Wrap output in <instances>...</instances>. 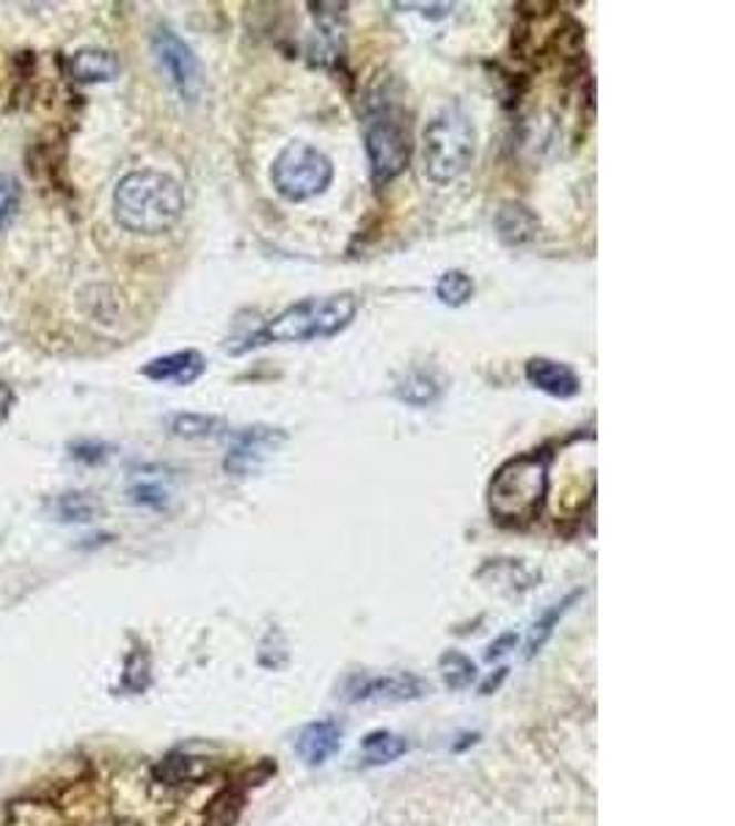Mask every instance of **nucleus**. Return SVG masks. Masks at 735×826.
Listing matches in <instances>:
<instances>
[{"label": "nucleus", "mask_w": 735, "mask_h": 826, "mask_svg": "<svg viewBox=\"0 0 735 826\" xmlns=\"http://www.w3.org/2000/svg\"><path fill=\"white\" fill-rule=\"evenodd\" d=\"M157 779H163L165 785H182V783H196V779L207 777L210 774V761L204 757H191V755H169L161 766L155 768Z\"/></svg>", "instance_id": "dca6fc26"}, {"label": "nucleus", "mask_w": 735, "mask_h": 826, "mask_svg": "<svg viewBox=\"0 0 735 826\" xmlns=\"http://www.w3.org/2000/svg\"><path fill=\"white\" fill-rule=\"evenodd\" d=\"M438 395H441V386H438V380L432 378L430 373H421V369H416V373L406 375V380L397 386V397H400V400H406L408 406H427V402L436 400Z\"/></svg>", "instance_id": "a211bd4d"}, {"label": "nucleus", "mask_w": 735, "mask_h": 826, "mask_svg": "<svg viewBox=\"0 0 735 826\" xmlns=\"http://www.w3.org/2000/svg\"><path fill=\"white\" fill-rule=\"evenodd\" d=\"M224 427L218 416L207 414H176L171 419V432L180 438H210Z\"/></svg>", "instance_id": "412c9836"}, {"label": "nucleus", "mask_w": 735, "mask_h": 826, "mask_svg": "<svg viewBox=\"0 0 735 826\" xmlns=\"http://www.w3.org/2000/svg\"><path fill=\"white\" fill-rule=\"evenodd\" d=\"M510 645H515V634H504L499 642H496V645H490L488 659H499L501 653H507L504 647H510Z\"/></svg>", "instance_id": "bb28decb"}, {"label": "nucleus", "mask_w": 735, "mask_h": 826, "mask_svg": "<svg viewBox=\"0 0 735 826\" xmlns=\"http://www.w3.org/2000/svg\"><path fill=\"white\" fill-rule=\"evenodd\" d=\"M364 144H367L375 182L386 185V182L397 180L408 169L410 155H414L406 113L395 102H378L364 124Z\"/></svg>", "instance_id": "39448f33"}, {"label": "nucleus", "mask_w": 735, "mask_h": 826, "mask_svg": "<svg viewBox=\"0 0 735 826\" xmlns=\"http://www.w3.org/2000/svg\"><path fill=\"white\" fill-rule=\"evenodd\" d=\"M477 155V128L469 113L452 102L427 122L421 135V165L432 185H449L471 169Z\"/></svg>", "instance_id": "20e7f679"}, {"label": "nucleus", "mask_w": 735, "mask_h": 826, "mask_svg": "<svg viewBox=\"0 0 735 826\" xmlns=\"http://www.w3.org/2000/svg\"><path fill=\"white\" fill-rule=\"evenodd\" d=\"M207 369V361L198 350H176L169 356L152 358L150 364H144L141 375L155 384H176V386H191Z\"/></svg>", "instance_id": "9b49d317"}, {"label": "nucleus", "mask_w": 735, "mask_h": 826, "mask_svg": "<svg viewBox=\"0 0 735 826\" xmlns=\"http://www.w3.org/2000/svg\"><path fill=\"white\" fill-rule=\"evenodd\" d=\"M185 213V193L174 176L163 171H133L113 191V218L133 235H163L174 230Z\"/></svg>", "instance_id": "f257e3e1"}, {"label": "nucleus", "mask_w": 735, "mask_h": 826, "mask_svg": "<svg viewBox=\"0 0 735 826\" xmlns=\"http://www.w3.org/2000/svg\"><path fill=\"white\" fill-rule=\"evenodd\" d=\"M430 692V683L421 681L414 672H395V675L369 677L358 683L356 692L350 694L353 703H410Z\"/></svg>", "instance_id": "1a4fd4ad"}, {"label": "nucleus", "mask_w": 735, "mask_h": 826, "mask_svg": "<svg viewBox=\"0 0 735 826\" xmlns=\"http://www.w3.org/2000/svg\"><path fill=\"white\" fill-rule=\"evenodd\" d=\"M70 72L72 78L81 83H111L116 81L119 72H122V64H119V59L111 50L85 48L72 55Z\"/></svg>", "instance_id": "4468645a"}, {"label": "nucleus", "mask_w": 735, "mask_h": 826, "mask_svg": "<svg viewBox=\"0 0 735 826\" xmlns=\"http://www.w3.org/2000/svg\"><path fill=\"white\" fill-rule=\"evenodd\" d=\"M579 598H581V592H573L571 598H565L562 603H557L554 609H549V612H545L543 618L534 623V631H532V636H529V645H527V656L529 659L538 656V653L543 651V645L551 640V634H554V629L560 625V620L565 618L568 609H571V603L579 601Z\"/></svg>", "instance_id": "6ab92c4d"}, {"label": "nucleus", "mask_w": 735, "mask_h": 826, "mask_svg": "<svg viewBox=\"0 0 735 826\" xmlns=\"http://www.w3.org/2000/svg\"><path fill=\"white\" fill-rule=\"evenodd\" d=\"M441 672L443 681H447L449 689L460 692V689H469L477 677V664L469 656L458 651H447L441 656Z\"/></svg>", "instance_id": "aec40b11"}, {"label": "nucleus", "mask_w": 735, "mask_h": 826, "mask_svg": "<svg viewBox=\"0 0 735 826\" xmlns=\"http://www.w3.org/2000/svg\"><path fill=\"white\" fill-rule=\"evenodd\" d=\"M527 380L543 395L557 397V400H571L581 391V378L573 367L554 361V358H529L527 361Z\"/></svg>", "instance_id": "9d476101"}, {"label": "nucleus", "mask_w": 735, "mask_h": 826, "mask_svg": "<svg viewBox=\"0 0 735 826\" xmlns=\"http://www.w3.org/2000/svg\"><path fill=\"white\" fill-rule=\"evenodd\" d=\"M474 278L469 276L466 271H447L436 284V295L443 306H466L471 298H474Z\"/></svg>", "instance_id": "f3484780"}, {"label": "nucleus", "mask_w": 735, "mask_h": 826, "mask_svg": "<svg viewBox=\"0 0 735 826\" xmlns=\"http://www.w3.org/2000/svg\"><path fill=\"white\" fill-rule=\"evenodd\" d=\"M20 198L22 191L17 176L0 171V232L9 230V226L14 224L17 213H20Z\"/></svg>", "instance_id": "5701e85b"}, {"label": "nucleus", "mask_w": 735, "mask_h": 826, "mask_svg": "<svg viewBox=\"0 0 735 826\" xmlns=\"http://www.w3.org/2000/svg\"><path fill=\"white\" fill-rule=\"evenodd\" d=\"M108 455H111V449L105 443H75L72 447V458L81 460V463H102Z\"/></svg>", "instance_id": "393cba45"}, {"label": "nucleus", "mask_w": 735, "mask_h": 826, "mask_svg": "<svg viewBox=\"0 0 735 826\" xmlns=\"http://www.w3.org/2000/svg\"><path fill=\"white\" fill-rule=\"evenodd\" d=\"M287 441V432L278 427L267 425H251L235 436L229 455L224 460V469L235 477L254 475L282 443Z\"/></svg>", "instance_id": "6e6552de"}, {"label": "nucleus", "mask_w": 735, "mask_h": 826, "mask_svg": "<svg viewBox=\"0 0 735 826\" xmlns=\"http://www.w3.org/2000/svg\"><path fill=\"white\" fill-rule=\"evenodd\" d=\"M358 315V298L356 293H336L326 298H304L298 304L287 306L278 312L273 320L256 328L251 347L262 345H293V341H312V339H328L345 330L356 320Z\"/></svg>", "instance_id": "7ed1b4c3"}, {"label": "nucleus", "mask_w": 735, "mask_h": 826, "mask_svg": "<svg viewBox=\"0 0 735 826\" xmlns=\"http://www.w3.org/2000/svg\"><path fill=\"white\" fill-rule=\"evenodd\" d=\"M493 224H496V232H499V237L507 243V246H527V243H532L534 237L540 235L538 215L518 202L501 204Z\"/></svg>", "instance_id": "ddd939ff"}, {"label": "nucleus", "mask_w": 735, "mask_h": 826, "mask_svg": "<svg viewBox=\"0 0 735 826\" xmlns=\"http://www.w3.org/2000/svg\"><path fill=\"white\" fill-rule=\"evenodd\" d=\"M334 180V163L317 146L293 141L284 146L270 165V182L287 202H309L326 193Z\"/></svg>", "instance_id": "423d86ee"}, {"label": "nucleus", "mask_w": 735, "mask_h": 826, "mask_svg": "<svg viewBox=\"0 0 735 826\" xmlns=\"http://www.w3.org/2000/svg\"><path fill=\"white\" fill-rule=\"evenodd\" d=\"M341 746V727L334 720H320L306 725L298 733V742H295V752L304 757L309 766H323L330 757L339 752Z\"/></svg>", "instance_id": "f8f14e48"}, {"label": "nucleus", "mask_w": 735, "mask_h": 826, "mask_svg": "<svg viewBox=\"0 0 735 826\" xmlns=\"http://www.w3.org/2000/svg\"><path fill=\"white\" fill-rule=\"evenodd\" d=\"M152 53H155L157 67L165 75V81L171 83V89L182 96L185 102H198L204 91V70L198 64L196 53L191 50V44L174 33L171 28H157L152 33Z\"/></svg>", "instance_id": "0eeeda50"}, {"label": "nucleus", "mask_w": 735, "mask_h": 826, "mask_svg": "<svg viewBox=\"0 0 735 826\" xmlns=\"http://www.w3.org/2000/svg\"><path fill=\"white\" fill-rule=\"evenodd\" d=\"M504 675H507V670H499V675H496V681H493V677H490V681L486 683V686H482V694H490V689H499V683L504 681Z\"/></svg>", "instance_id": "cd10ccee"}, {"label": "nucleus", "mask_w": 735, "mask_h": 826, "mask_svg": "<svg viewBox=\"0 0 735 826\" xmlns=\"http://www.w3.org/2000/svg\"><path fill=\"white\" fill-rule=\"evenodd\" d=\"M408 752V742L391 731H375L361 742V757L367 766H386Z\"/></svg>", "instance_id": "2eb2a0df"}, {"label": "nucleus", "mask_w": 735, "mask_h": 826, "mask_svg": "<svg viewBox=\"0 0 735 826\" xmlns=\"http://www.w3.org/2000/svg\"><path fill=\"white\" fill-rule=\"evenodd\" d=\"M549 496V460L538 452L518 455L496 469L488 486L490 516L507 527L538 521Z\"/></svg>", "instance_id": "f03ea898"}, {"label": "nucleus", "mask_w": 735, "mask_h": 826, "mask_svg": "<svg viewBox=\"0 0 735 826\" xmlns=\"http://www.w3.org/2000/svg\"><path fill=\"white\" fill-rule=\"evenodd\" d=\"M130 496H133L135 504H146V507H165L169 501V493H165L163 486H155V482H139V486L130 488Z\"/></svg>", "instance_id": "b1692460"}, {"label": "nucleus", "mask_w": 735, "mask_h": 826, "mask_svg": "<svg viewBox=\"0 0 735 826\" xmlns=\"http://www.w3.org/2000/svg\"><path fill=\"white\" fill-rule=\"evenodd\" d=\"M55 512H59L61 521H70V523H81V521H91V518L100 512V504H96V499L91 493H64L59 496V501H55Z\"/></svg>", "instance_id": "4be33fe9"}, {"label": "nucleus", "mask_w": 735, "mask_h": 826, "mask_svg": "<svg viewBox=\"0 0 735 826\" xmlns=\"http://www.w3.org/2000/svg\"><path fill=\"white\" fill-rule=\"evenodd\" d=\"M11 408H14V391H11V386L0 384V425L9 419Z\"/></svg>", "instance_id": "a878e982"}]
</instances>
